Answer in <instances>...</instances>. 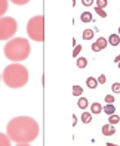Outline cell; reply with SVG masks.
Listing matches in <instances>:
<instances>
[{"mask_svg":"<svg viewBox=\"0 0 120 146\" xmlns=\"http://www.w3.org/2000/svg\"><path fill=\"white\" fill-rule=\"evenodd\" d=\"M80 19H82V22H91L92 21V13L91 12H83L82 15H80Z\"/></svg>","mask_w":120,"mask_h":146,"instance_id":"9a60e30c","label":"cell"},{"mask_svg":"<svg viewBox=\"0 0 120 146\" xmlns=\"http://www.w3.org/2000/svg\"><path fill=\"white\" fill-rule=\"evenodd\" d=\"M11 2L13 5H18V6H24V5H27L30 0H11Z\"/></svg>","mask_w":120,"mask_h":146,"instance_id":"7402d4cb","label":"cell"},{"mask_svg":"<svg viewBox=\"0 0 120 146\" xmlns=\"http://www.w3.org/2000/svg\"><path fill=\"white\" fill-rule=\"evenodd\" d=\"M80 50H82V46L76 44V46H74V50H73V56L77 58V56H79V53H80Z\"/></svg>","mask_w":120,"mask_h":146,"instance_id":"d4e9b609","label":"cell"},{"mask_svg":"<svg viewBox=\"0 0 120 146\" xmlns=\"http://www.w3.org/2000/svg\"><path fill=\"white\" fill-rule=\"evenodd\" d=\"M95 44L98 46V49H99V50H104V49L107 47V38H104V37L98 38V40L95 41Z\"/></svg>","mask_w":120,"mask_h":146,"instance_id":"4fadbf2b","label":"cell"},{"mask_svg":"<svg viewBox=\"0 0 120 146\" xmlns=\"http://www.w3.org/2000/svg\"><path fill=\"white\" fill-rule=\"evenodd\" d=\"M30 50L31 47L27 38L16 37V38H11L6 43L3 52L11 62H22L30 56Z\"/></svg>","mask_w":120,"mask_h":146,"instance_id":"3957f363","label":"cell"},{"mask_svg":"<svg viewBox=\"0 0 120 146\" xmlns=\"http://www.w3.org/2000/svg\"><path fill=\"white\" fill-rule=\"evenodd\" d=\"M108 43L111 46H119L120 44V36L119 34H111V36L108 37Z\"/></svg>","mask_w":120,"mask_h":146,"instance_id":"ba28073f","label":"cell"},{"mask_svg":"<svg viewBox=\"0 0 120 146\" xmlns=\"http://www.w3.org/2000/svg\"><path fill=\"white\" fill-rule=\"evenodd\" d=\"M6 134L15 143H30L37 139L39 124L31 117H15L6 125Z\"/></svg>","mask_w":120,"mask_h":146,"instance_id":"6da1fadb","label":"cell"},{"mask_svg":"<svg viewBox=\"0 0 120 146\" xmlns=\"http://www.w3.org/2000/svg\"><path fill=\"white\" fill-rule=\"evenodd\" d=\"M117 65H119V70H120V62H119V64H117Z\"/></svg>","mask_w":120,"mask_h":146,"instance_id":"e575fe53","label":"cell"},{"mask_svg":"<svg viewBox=\"0 0 120 146\" xmlns=\"http://www.w3.org/2000/svg\"><path fill=\"white\" fill-rule=\"evenodd\" d=\"M86 86L89 89H97L98 87V80L95 78V77H88L86 78Z\"/></svg>","mask_w":120,"mask_h":146,"instance_id":"9c48e42d","label":"cell"},{"mask_svg":"<svg viewBox=\"0 0 120 146\" xmlns=\"http://www.w3.org/2000/svg\"><path fill=\"white\" fill-rule=\"evenodd\" d=\"M119 36H120V27H119Z\"/></svg>","mask_w":120,"mask_h":146,"instance_id":"836d02e7","label":"cell"},{"mask_svg":"<svg viewBox=\"0 0 120 146\" xmlns=\"http://www.w3.org/2000/svg\"><path fill=\"white\" fill-rule=\"evenodd\" d=\"M97 80H98V84H104L107 78H105V75H104V74H101V75L98 77V78H97Z\"/></svg>","mask_w":120,"mask_h":146,"instance_id":"4316f807","label":"cell"},{"mask_svg":"<svg viewBox=\"0 0 120 146\" xmlns=\"http://www.w3.org/2000/svg\"><path fill=\"white\" fill-rule=\"evenodd\" d=\"M107 0H97V7H101V9H104V7L107 6Z\"/></svg>","mask_w":120,"mask_h":146,"instance_id":"cb8c5ba5","label":"cell"},{"mask_svg":"<svg viewBox=\"0 0 120 146\" xmlns=\"http://www.w3.org/2000/svg\"><path fill=\"white\" fill-rule=\"evenodd\" d=\"M86 65H88V61L84 58H79V59H77V66H79V68H84Z\"/></svg>","mask_w":120,"mask_h":146,"instance_id":"ffe728a7","label":"cell"},{"mask_svg":"<svg viewBox=\"0 0 120 146\" xmlns=\"http://www.w3.org/2000/svg\"><path fill=\"white\" fill-rule=\"evenodd\" d=\"M92 50H93V52H99V49H98V46L95 44V43L92 44Z\"/></svg>","mask_w":120,"mask_h":146,"instance_id":"f1b7e54d","label":"cell"},{"mask_svg":"<svg viewBox=\"0 0 120 146\" xmlns=\"http://www.w3.org/2000/svg\"><path fill=\"white\" fill-rule=\"evenodd\" d=\"M15 146H31V145H28V143H18V145H15Z\"/></svg>","mask_w":120,"mask_h":146,"instance_id":"f546056e","label":"cell"},{"mask_svg":"<svg viewBox=\"0 0 120 146\" xmlns=\"http://www.w3.org/2000/svg\"><path fill=\"white\" fill-rule=\"evenodd\" d=\"M102 112V106L101 104H98V102H95V104H92L91 105V114H101Z\"/></svg>","mask_w":120,"mask_h":146,"instance_id":"30bf717a","label":"cell"},{"mask_svg":"<svg viewBox=\"0 0 120 146\" xmlns=\"http://www.w3.org/2000/svg\"><path fill=\"white\" fill-rule=\"evenodd\" d=\"M27 34L34 41H43L45 40V18L43 15H36L27 24Z\"/></svg>","mask_w":120,"mask_h":146,"instance_id":"277c9868","label":"cell"},{"mask_svg":"<svg viewBox=\"0 0 120 146\" xmlns=\"http://www.w3.org/2000/svg\"><path fill=\"white\" fill-rule=\"evenodd\" d=\"M83 38H84V40H91V38H93V30H91V28L84 30V31H83Z\"/></svg>","mask_w":120,"mask_h":146,"instance_id":"e0dca14e","label":"cell"},{"mask_svg":"<svg viewBox=\"0 0 120 146\" xmlns=\"http://www.w3.org/2000/svg\"><path fill=\"white\" fill-rule=\"evenodd\" d=\"M104 100H105V104H114V96L113 94H105Z\"/></svg>","mask_w":120,"mask_h":146,"instance_id":"603a6c76","label":"cell"},{"mask_svg":"<svg viewBox=\"0 0 120 146\" xmlns=\"http://www.w3.org/2000/svg\"><path fill=\"white\" fill-rule=\"evenodd\" d=\"M102 112H105L107 115H113V114H116V108L113 104H105L102 106Z\"/></svg>","mask_w":120,"mask_h":146,"instance_id":"52a82bcc","label":"cell"},{"mask_svg":"<svg viewBox=\"0 0 120 146\" xmlns=\"http://www.w3.org/2000/svg\"><path fill=\"white\" fill-rule=\"evenodd\" d=\"M111 89H113V92H114V93H120V83H114Z\"/></svg>","mask_w":120,"mask_h":146,"instance_id":"484cf974","label":"cell"},{"mask_svg":"<svg viewBox=\"0 0 120 146\" xmlns=\"http://www.w3.org/2000/svg\"><path fill=\"white\" fill-rule=\"evenodd\" d=\"M2 78L5 84L11 89H21L28 83V70L24 65L15 62L5 68Z\"/></svg>","mask_w":120,"mask_h":146,"instance_id":"7a4b0ae2","label":"cell"},{"mask_svg":"<svg viewBox=\"0 0 120 146\" xmlns=\"http://www.w3.org/2000/svg\"><path fill=\"white\" fill-rule=\"evenodd\" d=\"M116 133V127L113 125V124H104L102 125V134L104 136H113Z\"/></svg>","mask_w":120,"mask_h":146,"instance_id":"8992f818","label":"cell"},{"mask_svg":"<svg viewBox=\"0 0 120 146\" xmlns=\"http://www.w3.org/2000/svg\"><path fill=\"white\" fill-rule=\"evenodd\" d=\"M82 121H83V124H89L92 121V114L91 112H83L82 114Z\"/></svg>","mask_w":120,"mask_h":146,"instance_id":"2e32d148","label":"cell"},{"mask_svg":"<svg viewBox=\"0 0 120 146\" xmlns=\"http://www.w3.org/2000/svg\"><path fill=\"white\" fill-rule=\"evenodd\" d=\"M16 30H18V24L12 16L0 18V40H11L15 36Z\"/></svg>","mask_w":120,"mask_h":146,"instance_id":"5b68a950","label":"cell"},{"mask_svg":"<svg viewBox=\"0 0 120 146\" xmlns=\"http://www.w3.org/2000/svg\"><path fill=\"white\" fill-rule=\"evenodd\" d=\"M82 3H83L84 6H91V5L93 3V0H82Z\"/></svg>","mask_w":120,"mask_h":146,"instance_id":"83f0119b","label":"cell"},{"mask_svg":"<svg viewBox=\"0 0 120 146\" xmlns=\"http://www.w3.org/2000/svg\"><path fill=\"white\" fill-rule=\"evenodd\" d=\"M95 12L101 16V18H105V16H107V12H105L104 9H101V7H97V6H95Z\"/></svg>","mask_w":120,"mask_h":146,"instance_id":"44dd1931","label":"cell"},{"mask_svg":"<svg viewBox=\"0 0 120 146\" xmlns=\"http://www.w3.org/2000/svg\"><path fill=\"white\" fill-rule=\"evenodd\" d=\"M88 99L86 98H79V100H77V106H79L80 109H86L88 108Z\"/></svg>","mask_w":120,"mask_h":146,"instance_id":"5bb4252c","label":"cell"},{"mask_svg":"<svg viewBox=\"0 0 120 146\" xmlns=\"http://www.w3.org/2000/svg\"><path fill=\"white\" fill-rule=\"evenodd\" d=\"M107 146H119V145H114V143H107Z\"/></svg>","mask_w":120,"mask_h":146,"instance_id":"d6a6232c","label":"cell"},{"mask_svg":"<svg viewBox=\"0 0 120 146\" xmlns=\"http://www.w3.org/2000/svg\"><path fill=\"white\" fill-rule=\"evenodd\" d=\"M119 121H120V117H119V115H116V114L110 115V118H108V123H110V124H113V125H116Z\"/></svg>","mask_w":120,"mask_h":146,"instance_id":"ac0fdd59","label":"cell"},{"mask_svg":"<svg viewBox=\"0 0 120 146\" xmlns=\"http://www.w3.org/2000/svg\"><path fill=\"white\" fill-rule=\"evenodd\" d=\"M7 6H9V3H7V0H0V18L6 13L7 11Z\"/></svg>","mask_w":120,"mask_h":146,"instance_id":"7c38bea8","label":"cell"},{"mask_svg":"<svg viewBox=\"0 0 120 146\" xmlns=\"http://www.w3.org/2000/svg\"><path fill=\"white\" fill-rule=\"evenodd\" d=\"M73 94L74 96H82L83 94V89L80 86H73Z\"/></svg>","mask_w":120,"mask_h":146,"instance_id":"d6986e66","label":"cell"},{"mask_svg":"<svg viewBox=\"0 0 120 146\" xmlns=\"http://www.w3.org/2000/svg\"><path fill=\"white\" fill-rule=\"evenodd\" d=\"M114 62H116V64H119V62H120V55H119V56H116V59H114Z\"/></svg>","mask_w":120,"mask_h":146,"instance_id":"1f68e13d","label":"cell"},{"mask_svg":"<svg viewBox=\"0 0 120 146\" xmlns=\"http://www.w3.org/2000/svg\"><path fill=\"white\" fill-rule=\"evenodd\" d=\"M76 119H77V117H76V115H73V125H76V124H77Z\"/></svg>","mask_w":120,"mask_h":146,"instance_id":"4dcf8cb0","label":"cell"},{"mask_svg":"<svg viewBox=\"0 0 120 146\" xmlns=\"http://www.w3.org/2000/svg\"><path fill=\"white\" fill-rule=\"evenodd\" d=\"M0 146H11V139L5 133H0Z\"/></svg>","mask_w":120,"mask_h":146,"instance_id":"8fae6325","label":"cell"}]
</instances>
